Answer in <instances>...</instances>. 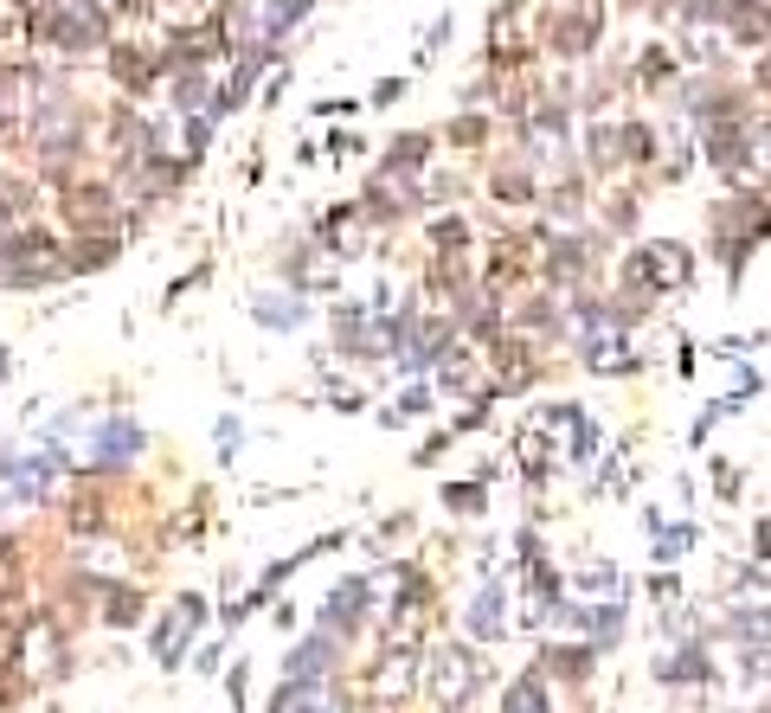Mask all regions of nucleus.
Wrapping results in <instances>:
<instances>
[{"label":"nucleus","mask_w":771,"mask_h":713,"mask_svg":"<svg viewBox=\"0 0 771 713\" xmlns=\"http://www.w3.org/2000/svg\"><path fill=\"white\" fill-rule=\"evenodd\" d=\"M592 39H598V20H592V13H572V20H560V26H554V46H560L565 59H585V46H592Z\"/></svg>","instance_id":"nucleus-2"},{"label":"nucleus","mask_w":771,"mask_h":713,"mask_svg":"<svg viewBox=\"0 0 771 713\" xmlns=\"http://www.w3.org/2000/svg\"><path fill=\"white\" fill-rule=\"evenodd\" d=\"M20 33V0H0V39Z\"/></svg>","instance_id":"nucleus-18"},{"label":"nucleus","mask_w":771,"mask_h":713,"mask_svg":"<svg viewBox=\"0 0 771 713\" xmlns=\"http://www.w3.org/2000/svg\"><path fill=\"white\" fill-rule=\"evenodd\" d=\"M13 591H20V553L0 547V598H13Z\"/></svg>","instance_id":"nucleus-13"},{"label":"nucleus","mask_w":771,"mask_h":713,"mask_svg":"<svg viewBox=\"0 0 771 713\" xmlns=\"http://www.w3.org/2000/svg\"><path fill=\"white\" fill-rule=\"evenodd\" d=\"M103 207H110V193H103V187H77V193H71V218H77V225H97V218H103Z\"/></svg>","instance_id":"nucleus-6"},{"label":"nucleus","mask_w":771,"mask_h":713,"mask_svg":"<svg viewBox=\"0 0 771 713\" xmlns=\"http://www.w3.org/2000/svg\"><path fill=\"white\" fill-rule=\"evenodd\" d=\"M508 713H547V695L534 681H521V688H508Z\"/></svg>","instance_id":"nucleus-12"},{"label":"nucleus","mask_w":771,"mask_h":713,"mask_svg":"<svg viewBox=\"0 0 771 713\" xmlns=\"http://www.w3.org/2000/svg\"><path fill=\"white\" fill-rule=\"evenodd\" d=\"M258 322H264V328H283V322L302 328V302H296V296H289V302H283V296H264V302H258Z\"/></svg>","instance_id":"nucleus-5"},{"label":"nucleus","mask_w":771,"mask_h":713,"mask_svg":"<svg viewBox=\"0 0 771 713\" xmlns=\"http://www.w3.org/2000/svg\"><path fill=\"white\" fill-rule=\"evenodd\" d=\"M470 630H476V637H501V591H483V598H476Z\"/></svg>","instance_id":"nucleus-7"},{"label":"nucleus","mask_w":771,"mask_h":713,"mask_svg":"<svg viewBox=\"0 0 771 713\" xmlns=\"http://www.w3.org/2000/svg\"><path fill=\"white\" fill-rule=\"evenodd\" d=\"M110 258H116V245H110V238H90V245H77V258H71V264H77V271H103Z\"/></svg>","instance_id":"nucleus-10"},{"label":"nucleus","mask_w":771,"mask_h":713,"mask_svg":"<svg viewBox=\"0 0 771 713\" xmlns=\"http://www.w3.org/2000/svg\"><path fill=\"white\" fill-rule=\"evenodd\" d=\"M444 501H450V508H470V514H476V508H483V489H476V483H450V489H444Z\"/></svg>","instance_id":"nucleus-14"},{"label":"nucleus","mask_w":771,"mask_h":713,"mask_svg":"<svg viewBox=\"0 0 771 713\" xmlns=\"http://www.w3.org/2000/svg\"><path fill=\"white\" fill-rule=\"evenodd\" d=\"M624 148H631V161H649V154H656V136H643V129H624Z\"/></svg>","instance_id":"nucleus-16"},{"label":"nucleus","mask_w":771,"mask_h":713,"mask_svg":"<svg viewBox=\"0 0 771 713\" xmlns=\"http://www.w3.org/2000/svg\"><path fill=\"white\" fill-rule=\"evenodd\" d=\"M20 637H26V630H20V624H0V668H7V662H13V655H20Z\"/></svg>","instance_id":"nucleus-15"},{"label":"nucleus","mask_w":771,"mask_h":713,"mask_svg":"<svg viewBox=\"0 0 771 713\" xmlns=\"http://www.w3.org/2000/svg\"><path fill=\"white\" fill-rule=\"evenodd\" d=\"M399 97H406V84H399V77H386V84H380V90H373V103H380V110H393V103H399Z\"/></svg>","instance_id":"nucleus-17"},{"label":"nucleus","mask_w":771,"mask_h":713,"mask_svg":"<svg viewBox=\"0 0 771 713\" xmlns=\"http://www.w3.org/2000/svg\"><path fill=\"white\" fill-rule=\"evenodd\" d=\"M302 13H309V0H277V7H271V20H264V33H271V39H277L283 26H296V20H302Z\"/></svg>","instance_id":"nucleus-11"},{"label":"nucleus","mask_w":771,"mask_h":713,"mask_svg":"<svg viewBox=\"0 0 771 713\" xmlns=\"http://www.w3.org/2000/svg\"><path fill=\"white\" fill-rule=\"evenodd\" d=\"M116 630H136L141 624V591H123V585H110V611H103Z\"/></svg>","instance_id":"nucleus-4"},{"label":"nucleus","mask_w":771,"mask_h":713,"mask_svg":"<svg viewBox=\"0 0 771 713\" xmlns=\"http://www.w3.org/2000/svg\"><path fill=\"white\" fill-rule=\"evenodd\" d=\"M463 238H470V232H463V225H457V218H450V225H437V245H450V251H457V245H463Z\"/></svg>","instance_id":"nucleus-19"},{"label":"nucleus","mask_w":771,"mask_h":713,"mask_svg":"<svg viewBox=\"0 0 771 713\" xmlns=\"http://www.w3.org/2000/svg\"><path fill=\"white\" fill-rule=\"evenodd\" d=\"M136 450H141V425H136V418H110V425L97 430V463H103V470H116V463L136 456Z\"/></svg>","instance_id":"nucleus-1"},{"label":"nucleus","mask_w":771,"mask_h":713,"mask_svg":"<svg viewBox=\"0 0 771 713\" xmlns=\"http://www.w3.org/2000/svg\"><path fill=\"white\" fill-rule=\"evenodd\" d=\"M116 77H123L129 90H148V84H154V59H148V52H141V59H129V52H116Z\"/></svg>","instance_id":"nucleus-8"},{"label":"nucleus","mask_w":771,"mask_h":713,"mask_svg":"<svg viewBox=\"0 0 771 713\" xmlns=\"http://www.w3.org/2000/svg\"><path fill=\"white\" fill-rule=\"evenodd\" d=\"M424 148H431V136H399V142H393V154H386V161H393V167L406 174V167H419V161H424Z\"/></svg>","instance_id":"nucleus-9"},{"label":"nucleus","mask_w":771,"mask_h":713,"mask_svg":"<svg viewBox=\"0 0 771 713\" xmlns=\"http://www.w3.org/2000/svg\"><path fill=\"white\" fill-rule=\"evenodd\" d=\"M328 655H335V642H328V637L302 642V649H296V662H289V675H296V681H315V675H322V662H328Z\"/></svg>","instance_id":"nucleus-3"},{"label":"nucleus","mask_w":771,"mask_h":713,"mask_svg":"<svg viewBox=\"0 0 771 713\" xmlns=\"http://www.w3.org/2000/svg\"><path fill=\"white\" fill-rule=\"evenodd\" d=\"M450 142H463V148L483 142V123H457V129H450Z\"/></svg>","instance_id":"nucleus-20"},{"label":"nucleus","mask_w":771,"mask_h":713,"mask_svg":"<svg viewBox=\"0 0 771 713\" xmlns=\"http://www.w3.org/2000/svg\"><path fill=\"white\" fill-rule=\"evenodd\" d=\"M643 77H649V84H662V77H669V59H662V52H656V59H643Z\"/></svg>","instance_id":"nucleus-21"}]
</instances>
